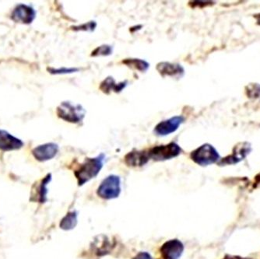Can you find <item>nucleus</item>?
Returning a JSON list of instances; mask_svg holds the SVG:
<instances>
[{
	"label": "nucleus",
	"instance_id": "8",
	"mask_svg": "<svg viewBox=\"0 0 260 259\" xmlns=\"http://www.w3.org/2000/svg\"><path fill=\"white\" fill-rule=\"evenodd\" d=\"M37 12L33 7L26 4H18L11 14L12 20L16 23L30 24L36 18Z\"/></svg>",
	"mask_w": 260,
	"mask_h": 259
},
{
	"label": "nucleus",
	"instance_id": "18",
	"mask_svg": "<svg viewBox=\"0 0 260 259\" xmlns=\"http://www.w3.org/2000/svg\"><path fill=\"white\" fill-rule=\"evenodd\" d=\"M47 70L53 75H67V74H73V73H78L81 71V68L78 67H60V68L47 69Z\"/></svg>",
	"mask_w": 260,
	"mask_h": 259
},
{
	"label": "nucleus",
	"instance_id": "20",
	"mask_svg": "<svg viewBox=\"0 0 260 259\" xmlns=\"http://www.w3.org/2000/svg\"><path fill=\"white\" fill-rule=\"evenodd\" d=\"M98 24L94 20L91 21L86 22V23H82L80 25L73 26L71 29L74 31H87L93 32L97 27Z\"/></svg>",
	"mask_w": 260,
	"mask_h": 259
},
{
	"label": "nucleus",
	"instance_id": "7",
	"mask_svg": "<svg viewBox=\"0 0 260 259\" xmlns=\"http://www.w3.org/2000/svg\"><path fill=\"white\" fill-rule=\"evenodd\" d=\"M185 117L182 115H176L169 119L164 120L154 127L153 133L158 137H167L179 130V127L185 122Z\"/></svg>",
	"mask_w": 260,
	"mask_h": 259
},
{
	"label": "nucleus",
	"instance_id": "3",
	"mask_svg": "<svg viewBox=\"0 0 260 259\" xmlns=\"http://www.w3.org/2000/svg\"><path fill=\"white\" fill-rule=\"evenodd\" d=\"M181 146L176 143L153 146L147 150L149 158L155 161H165L179 156L182 153Z\"/></svg>",
	"mask_w": 260,
	"mask_h": 259
},
{
	"label": "nucleus",
	"instance_id": "4",
	"mask_svg": "<svg viewBox=\"0 0 260 259\" xmlns=\"http://www.w3.org/2000/svg\"><path fill=\"white\" fill-rule=\"evenodd\" d=\"M191 159L200 166H208L220 160V155L214 146L205 143L191 153Z\"/></svg>",
	"mask_w": 260,
	"mask_h": 259
},
{
	"label": "nucleus",
	"instance_id": "6",
	"mask_svg": "<svg viewBox=\"0 0 260 259\" xmlns=\"http://www.w3.org/2000/svg\"><path fill=\"white\" fill-rule=\"evenodd\" d=\"M252 151L250 143L244 142V143H238L234 147L233 153L232 155L226 156L223 159H220L217 164L220 166H225V165H235L243 160L246 156Z\"/></svg>",
	"mask_w": 260,
	"mask_h": 259
},
{
	"label": "nucleus",
	"instance_id": "9",
	"mask_svg": "<svg viewBox=\"0 0 260 259\" xmlns=\"http://www.w3.org/2000/svg\"><path fill=\"white\" fill-rule=\"evenodd\" d=\"M59 147L55 143H48L39 145L32 150V155L35 159L41 162L48 161L53 159L58 153Z\"/></svg>",
	"mask_w": 260,
	"mask_h": 259
},
{
	"label": "nucleus",
	"instance_id": "11",
	"mask_svg": "<svg viewBox=\"0 0 260 259\" xmlns=\"http://www.w3.org/2000/svg\"><path fill=\"white\" fill-rule=\"evenodd\" d=\"M23 142L14 137L6 130H0V150L1 151H14L23 147Z\"/></svg>",
	"mask_w": 260,
	"mask_h": 259
},
{
	"label": "nucleus",
	"instance_id": "12",
	"mask_svg": "<svg viewBox=\"0 0 260 259\" xmlns=\"http://www.w3.org/2000/svg\"><path fill=\"white\" fill-rule=\"evenodd\" d=\"M157 70L161 77L181 78L185 75V70L179 63H172L169 61H160L157 65Z\"/></svg>",
	"mask_w": 260,
	"mask_h": 259
},
{
	"label": "nucleus",
	"instance_id": "22",
	"mask_svg": "<svg viewBox=\"0 0 260 259\" xmlns=\"http://www.w3.org/2000/svg\"><path fill=\"white\" fill-rule=\"evenodd\" d=\"M213 4H214V2H211V1H192V2H189V5L193 8H196V7L203 8V7L213 5Z\"/></svg>",
	"mask_w": 260,
	"mask_h": 259
},
{
	"label": "nucleus",
	"instance_id": "24",
	"mask_svg": "<svg viewBox=\"0 0 260 259\" xmlns=\"http://www.w3.org/2000/svg\"><path fill=\"white\" fill-rule=\"evenodd\" d=\"M223 259H251V258H249V257H239V256L229 255V254H227V255H226L225 257H223Z\"/></svg>",
	"mask_w": 260,
	"mask_h": 259
},
{
	"label": "nucleus",
	"instance_id": "21",
	"mask_svg": "<svg viewBox=\"0 0 260 259\" xmlns=\"http://www.w3.org/2000/svg\"><path fill=\"white\" fill-rule=\"evenodd\" d=\"M247 95L252 99H260V85L252 83L246 87Z\"/></svg>",
	"mask_w": 260,
	"mask_h": 259
},
{
	"label": "nucleus",
	"instance_id": "1",
	"mask_svg": "<svg viewBox=\"0 0 260 259\" xmlns=\"http://www.w3.org/2000/svg\"><path fill=\"white\" fill-rule=\"evenodd\" d=\"M105 159V155L104 153H101L95 157L86 158L84 163H82L74 171L79 186L84 185L86 182L98 176L103 168Z\"/></svg>",
	"mask_w": 260,
	"mask_h": 259
},
{
	"label": "nucleus",
	"instance_id": "17",
	"mask_svg": "<svg viewBox=\"0 0 260 259\" xmlns=\"http://www.w3.org/2000/svg\"><path fill=\"white\" fill-rule=\"evenodd\" d=\"M77 224V212H70L67 213L62 220H61L60 226L61 229L64 231H70L74 229Z\"/></svg>",
	"mask_w": 260,
	"mask_h": 259
},
{
	"label": "nucleus",
	"instance_id": "10",
	"mask_svg": "<svg viewBox=\"0 0 260 259\" xmlns=\"http://www.w3.org/2000/svg\"><path fill=\"white\" fill-rule=\"evenodd\" d=\"M160 251L162 259H179L183 253L184 245L179 240H170L161 246Z\"/></svg>",
	"mask_w": 260,
	"mask_h": 259
},
{
	"label": "nucleus",
	"instance_id": "2",
	"mask_svg": "<svg viewBox=\"0 0 260 259\" xmlns=\"http://www.w3.org/2000/svg\"><path fill=\"white\" fill-rule=\"evenodd\" d=\"M56 114L63 121L79 124L85 118L86 110L79 104L63 102L57 107Z\"/></svg>",
	"mask_w": 260,
	"mask_h": 259
},
{
	"label": "nucleus",
	"instance_id": "5",
	"mask_svg": "<svg viewBox=\"0 0 260 259\" xmlns=\"http://www.w3.org/2000/svg\"><path fill=\"white\" fill-rule=\"evenodd\" d=\"M121 192V180L117 175H109L101 183L98 188V196L104 200H113L119 197Z\"/></svg>",
	"mask_w": 260,
	"mask_h": 259
},
{
	"label": "nucleus",
	"instance_id": "13",
	"mask_svg": "<svg viewBox=\"0 0 260 259\" xmlns=\"http://www.w3.org/2000/svg\"><path fill=\"white\" fill-rule=\"evenodd\" d=\"M52 181V174H48L46 176L44 177L35 187V190H32L30 201L38 202V203L43 204L45 202L48 201V184Z\"/></svg>",
	"mask_w": 260,
	"mask_h": 259
},
{
	"label": "nucleus",
	"instance_id": "15",
	"mask_svg": "<svg viewBox=\"0 0 260 259\" xmlns=\"http://www.w3.org/2000/svg\"><path fill=\"white\" fill-rule=\"evenodd\" d=\"M127 85H128L127 80L117 83L113 77H108L101 83L99 88L106 94H109L111 92L118 93L122 92L126 87Z\"/></svg>",
	"mask_w": 260,
	"mask_h": 259
},
{
	"label": "nucleus",
	"instance_id": "19",
	"mask_svg": "<svg viewBox=\"0 0 260 259\" xmlns=\"http://www.w3.org/2000/svg\"><path fill=\"white\" fill-rule=\"evenodd\" d=\"M112 52H113V48L111 45H102L98 46L94 50L92 51L90 56H109V55H112Z\"/></svg>",
	"mask_w": 260,
	"mask_h": 259
},
{
	"label": "nucleus",
	"instance_id": "25",
	"mask_svg": "<svg viewBox=\"0 0 260 259\" xmlns=\"http://www.w3.org/2000/svg\"><path fill=\"white\" fill-rule=\"evenodd\" d=\"M258 17H259V18H257V20H258V22H260V16Z\"/></svg>",
	"mask_w": 260,
	"mask_h": 259
},
{
	"label": "nucleus",
	"instance_id": "14",
	"mask_svg": "<svg viewBox=\"0 0 260 259\" xmlns=\"http://www.w3.org/2000/svg\"><path fill=\"white\" fill-rule=\"evenodd\" d=\"M125 163L128 167H142L150 160L147 150H133L125 156Z\"/></svg>",
	"mask_w": 260,
	"mask_h": 259
},
{
	"label": "nucleus",
	"instance_id": "23",
	"mask_svg": "<svg viewBox=\"0 0 260 259\" xmlns=\"http://www.w3.org/2000/svg\"><path fill=\"white\" fill-rule=\"evenodd\" d=\"M134 259H152V257L149 253L140 252L134 257Z\"/></svg>",
	"mask_w": 260,
	"mask_h": 259
},
{
	"label": "nucleus",
	"instance_id": "16",
	"mask_svg": "<svg viewBox=\"0 0 260 259\" xmlns=\"http://www.w3.org/2000/svg\"><path fill=\"white\" fill-rule=\"evenodd\" d=\"M122 63L128 67V68L137 70L140 73H145L150 68V63L146 60L140 58H125L122 60Z\"/></svg>",
	"mask_w": 260,
	"mask_h": 259
}]
</instances>
